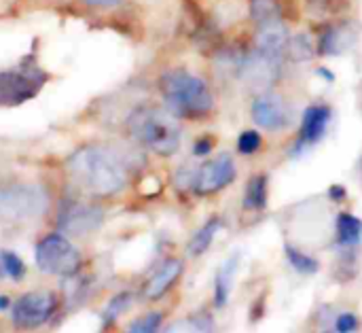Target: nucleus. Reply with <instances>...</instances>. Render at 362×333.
<instances>
[{"instance_id": "obj_1", "label": "nucleus", "mask_w": 362, "mask_h": 333, "mask_svg": "<svg viewBox=\"0 0 362 333\" xmlns=\"http://www.w3.org/2000/svg\"><path fill=\"white\" fill-rule=\"evenodd\" d=\"M132 170L134 155L117 145H85L66 162L70 181L83 193L95 198L121 193L129 183Z\"/></svg>"}, {"instance_id": "obj_2", "label": "nucleus", "mask_w": 362, "mask_h": 333, "mask_svg": "<svg viewBox=\"0 0 362 333\" xmlns=\"http://www.w3.org/2000/svg\"><path fill=\"white\" fill-rule=\"evenodd\" d=\"M127 130L140 147H146L161 157H170L180 149L182 130L170 108L140 106L129 115Z\"/></svg>"}, {"instance_id": "obj_3", "label": "nucleus", "mask_w": 362, "mask_h": 333, "mask_svg": "<svg viewBox=\"0 0 362 333\" xmlns=\"http://www.w3.org/2000/svg\"><path fill=\"white\" fill-rule=\"evenodd\" d=\"M163 100L174 115L204 117L212 111L214 98L208 83L187 70H168L159 81Z\"/></svg>"}, {"instance_id": "obj_4", "label": "nucleus", "mask_w": 362, "mask_h": 333, "mask_svg": "<svg viewBox=\"0 0 362 333\" xmlns=\"http://www.w3.org/2000/svg\"><path fill=\"white\" fill-rule=\"evenodd\" d=\"M49 208V193L40 185L15 183L0 189V217L13 221L38 219Z\"/></svg>"}, {"instance_id": "obj_5", "label": "nucleus", "mask_w": 362, "mask_h": 333, "mask_svg": "<svg viewBox=\"0 0 362 333\" xmlns=\"http://www.w3.org/2000/svg\"><path fill=\"white\" fill-rule=\"evenodd\" d=\"M78 249L62 234H49L36 244V266L51 276H74L81 270Z\"/></svg>"}, {"instance_id": "obj_6", "label": "nucleus", "mask_w": 362, "mask_h": 333, "mask_svg": "<svg viewBox=\"0 0 362 333\" xmlns=\"http://www.w3.org/2000/svg\"><path fill=\"white\" fill-rule=\"evenodd\" d=\"M47 83L45 70L34 62H21L15 68L0 72V106H17L34 98Z\"/></svg>"}, {"instance_id": "obj_7", "label": "nucleus", "mask_w": 362, "mask_h": 333, "mask_svg": "<svg viewBox=\"0 0 362 333\" xmlns=\"http://www.w3.org/2000/svg\"><path fill=\"white\" fill-rule=\"evenodd\" d=\"M57 310V298L47 291L21 295L11 310V321L19 329H36L45 325Z\"/></svg>"}, {"instance_id": "obj_8", "label": "nucleus", "mask_w": 362, "mask_h": 333, "mask_svg": "<svg viewBox=\"0 0 362 333\" xmlns=\"http://www.w3.org/2000/svg\"><path fill=\"white\" fill-rule=\"evenodd\" d=\"M104 213L100 206L81 202V200H68L62 204V210L57 215V227L68 236H89L102 225Z\"/></svg>"}, {"instance_id": "obj_9", "label": "nucleus", "mask_w": 362, "mask_h": 333, "mask_svg": "<svg viewBox=\"0 0 362 333\" xmlns=\"http://www.w3.org/2000/svg\"><path fill=\"white\" fill-rule=\"evenodd\" d=\"M238 176L235 162L229 153H221L214 159L202 164L195 172V187L193 193L197 196H212L229 187Z\"/></svg>"}, {"instance_id": "obj_10", "label": "nucleus", "mask_w": 362, "mask_h": 333, "mask_svg": "<svg viewBox=\"0 0 362 333\" xmlns=\"http://www.w3.org/2000/svg\"><path fill=\"white\" fill-rule=\"evenodd\" d=\"M280 57H274V55H267L259 49H255L252 53H248L244 60H242V81L255 89V91H265L269 89L278 74H280Z\"/></svg>"}, {"instance_id": "obj_11", "label": "nucleus", "mask_w": 362, "mask_h": 333, "mask_svg": "<svg viewBox=\"0 0 362 333\" xmlns=\"http://www.w3.org/2000/svg\"><path fill=\"white\" fill-rule=\"evenodd\" d=\"M250 115H252L255 125H259L263 130H269V132L284 130L288 125V121H291L286 102L278 94H272V91H261L255 98Z\"/></svg>"}, {"instance_id": "obj_12", "label": "nucleus", "mask_w": 362, "mask_h": 333, "mask_svg": "<svg viewBox=\"0 0 362 333\" xmlns=\"http://www.w3.org/2000/svg\"><path fill=\"white\" fill-rule=\"evenodd\" d=\"M331 121V108L327 104H312L305 108L301 119V132H299V147H312L327 134Z\"/></svg>"}, {"instance_id": "obj_13", "label": "nucleus", "mask_w": 362, "mask_h": 333, "mask_svg": "<svg viewBox=\"0 0 362 333\" xmlns=\"http://www.w3.org/2000/svg\"><path fill=\"white\" fill-rule=\"evenodd\" d=\"M288 40H291V34H288V28L282 23V19L261 23L255 34V47L274 57H282L286 53Z\"/></svg>"}, {"instance_id": "obj_14", "label": "nucleus", "mask_w": 362, "mask_h": 333, "mask_svg": "<svg viewBox=\"0 0 362 333\" xmlns=\"http://www.w3.org/2000/svg\"><path fill=\"white\" fill-rule=\"evenodd\" d=\"M182 270H185V264L180 259H165L155 270V274L146 281V285H144V298L151 300V302L161 300L176 285V281L182 276Z\"/></svg>"}, {"instance_id": "obj_15", "label": "nucleus", "mask_w": 362, "mask_h": 333, "mask_svg": "<svg viewBox=\"0 0 362 333\" xmlns=\"http://www.w3.org/2000/svg\"><path fill=\"white\" fill-rule=\"evenodd\" d=\"M240 268V255H231L229 259L223 261V266L218 268L216 276H214V306L216 308H225L233 289V278L238 274Z\"/></svg>"}, {"instance_id": "obj_16", "label": "nucleus", "mask_w": 362, "mask_h": 333, "mask_svg": "<svg viewBox=\"0 0 362 333\" xmlns=\"http://www.w3.org/2000/svg\"><path fill=\"white\" fill-rule=\"evenodd\" d=\"M267 206V174H255L248 179L244 189L242 208L250 213H261Z\"/></svg>"}, {"instance_id": "obj_17", "label": "nucleus", "mask_w": 362, "mask_h": 333, "mask_svg": "<svg viewBox=\"0 0 362 333\" xmlns=\"http://www.w3.org/2000/svg\"><path fill=\"white\" fill-rule=\"evenodd\" d=\"M223 230V219L221 217H210L197 232H195V236L189 240V247H187V251H189V255L191 257H202L210 247H212V242H214V238H216V234Z\"/></svg>"}, {"instance_id": "obj_18", "label": "nucleus", "mask_w": 362, "mask_h": 333, "mask_svg": "<svg viewBox=\"0 0 362 333\" xmlns=\"http://www.w3.org/2000/svg\"><path fill=\"white\" fill-rule=\"evenodd\" d=\"M362 240V221L352 213H341L337 217V244L341 249H354Z\"/></svg>"}, {"instance_id": "obj_19", "label": "nucleus", "mask_w": 362, "mask_h": 333, "mask_svg": "<svg viewBox=\"0 0 362 333\" xmlns=\"http://www.w3.org/2000/svg\"><path fill=\"white\" fill-rule=\"evenodd\" d=\"M348 30L346 28H339V26H333V28H327L320 36V43H318V49L322 55H337L341 51L348 49Z\"/></svg>"}, {"instance_id": "obj_20", "label": "nucleus", "mask_w": 362, "mask_h": 333, "mask_svg": "<svg viewBox=\"0 0 362 333\" xmlns=\"http://www.w3.org/2000/svg\"><path fill=\"white\" fill-rule=\"evenodd\" d=\"M284 255H286L291 268H293L295 272L303 274V276H312V274H316V272L320 270V261H318L316 257L303 253L301 249H297V247H293V244H288V242L284 244Z\"/></svg>"}, {"instance_id": "obj_21", "label": "nucleus", "mask_w": 362, "mask_h": 333, "mask_svg": "<svg viewBox=\"0 0 362 333\" xmlns=\"http://www.w3.org/2000/svg\"><path fill=\"white\" fill-rule=\"evenodd\" d=\"M250 17L261 23L278 21L280 19V4L276 0H250Z\"/></svg>"}, {"instance_id": "obj_22", "label": "nucleus", "mask_w": 362, "mask_h": 333, "mask_svg": "<svg viewBox=\"0 0 362 333\" xmlns=\"http://www.w3.org/2000/svg\"><path fill=\"white\" fill-rule=\"evenodd\" d=\"M314 53V47H312V38L308 34H297L288 40V47H286V55L293 57V62H308Z\"/></svg>"}, {"instance_id": "obj_23", "label": "nucleus", "mask_w": 362, "mask_h": 333, "mask_svg": "<svg viewBox=\"0 0 362 333\" xmlns=\"http://www.w3.org/2000/svg\"><path fill=\"white\" fill-rule=\"evenodd\" d=\"M161 323H163L161 312H146L138 317L123 333H157L161 329Z\"/></svg>"}, {"instance_id": "obj_24", "label": "nucleus", "mask_w": 362, "mask_h": 333, "mask_svg": "<svg viewBox=\"0 0 362 333\" xmlns=\"http://www.w3.org/2000/svg\"><path fill=\"white\" fill-rule=\"evenodd\" d=\"M0 266H2V270H4V274H8V276L15 278V281L23 278V274H25V264H23L21 257H19L17 253H13V251H2V253H0Z\"/></svg>"}, {"instance_id": "obj_25", "label": "nucleus", "mask_w": 362, "mask_h": 333, "mask_svg": "<svg viewBox=\"0 0 362 333\" xmlns=\"http://www.w3.org/2000/svg\"><path fill=\"white\" fill-rule=\"evenodd\" d=\"M263 145V138L257 130H244L240 136H238V151L242 155H252L261 149Z\"/></svg>"}, {"instance_id": "obj_26", "label": "nucleus", "mask_w": 362, "mask_h": 333, "mask_svg": "<svg viewBox=\"0 0 362 333\" xmlns=\"http://www.w3.org/2000/svg\"><path fill=\"white\" fill-rule=\"evenodd\" d=\"M132 306V293H119L110 300V304L106 306L104 310V321L106 323H112L121 312H125L127 308Z\"/></svg>"}, {"instance_id": "obj_27", "label": "nucleus", "mask_w": 362, "mask_h": 333, "mask_svg": "<svg viewBox=\"0 0 362 333\" xmlns=\"http://www.w3.org/2000/svg\"><path fill=\"white\" fill-rule=\"evenodd\" d=\"M361 327V319L354 312H341L335 319V332L337 333H356Z\"/></svg>"}, {"instance_id": "obj_28", "label": "nucleus", "mask_w": 362, "mask_h": 333, "mask_svg": "<svg viewBox=\"0 0 362 333\" xmlns=\"http://www.w3.org/2000/svg\"><path fill=\"white\" fill-rule=\"evenodd\" d=\"M191 323H193V329L197 333H216V323H214V317L208 315V312H197L191 317Z\"/></svg>"}, {"instance_id": "obj_29", "label": "nucleus", "mask_w": 362, "mask_h": 333, "mask_svg": "<svg viewBox=\"0 0 362 333\" xmlns=\"http://www.w3.org/2000/svg\"><path fill=\"white\" fill-rule=\"evenodd\" d=\"M195 172L197 170H189V168H182V170L176 172L174 185L178 187V191H193V187H195Z\"/></svg>"}, {"instance_id": "obj_30", "label": "nucleus", "mask_w": 362, "mask_h": 333, "mask_svg": "<svg viewBox=\"0 0 362 333\" xmlns=\"http://www.w3.org/2000/svg\"><path fill=\"white\" fill-rule=\"evenodd\" d=\"M212 151V138H199L197 142H195V147H193V155H199V157H204V155H208Z\"/></svg>"}, {"instance_id": "obj_31", "label": "nucleus", "mask_w": 362, "mask_h": 333, "mask_svg": "<svg viewBox=\"0 0 362 333\" xmlns=\"http://www.w3.org/2000/svg\"><path fill=\"white\" fill-rule=\"evenodd\" d=\"M346 196H348L346 187H341V185H333V187H329V198H331V200L341 202V200H346Z\"/></svg>"}, {"instance_id": "obj_32", "label": "nucleus", "mask_w": 362, "mask_h": 333, "mask_svg": "<svg viewBox=\"0 0 362 333\" xmlns=\"http://www.w3.org/2000/svg\"><path fill=\"white\" fill-rule=\"evenodd\" d=\"M83 2L89 6H95V9H112V6L121 4V0H83Z\"/></svg>"}, {"instance_id": "obj_33", "label": "nucleus", "mask_w": 362, "mask_h": 333, "mask_svg": "<svg viewBox=\"0 0 362 333\" xmlns=\"http://www.w3.org/2000/svg\"><path fill=\"white\" fill-rule=\"evenodd\" d=\"M4 306H6V298L2 295V298H0V308H4Z\"/></svg>"}, {"instance_id": "obj_34", "label": "nucleus", "mask_w": 362, "mask_h": 333, "mask_svg": "<svg viewBox=\"0 0 362 333\" xmlns=\"http://www.w3.org/2000/svg\"><path fill=\"white\" fill-rule=\"evenodd\" d=\"M2 274H4V270H2V266H0V276H2Z\"/></svg>"}, {"instance_id": "obj_35", "label": "nucleus", "mask_w": 362, "mask_h": 333, "mask_svg": "<svg viewBox=\"0 0 362 333\" xmlns=\"http://www.w3.org/2000/svg\"><path fill=\"white\" fill-rule=\"evenodd\" d=\"M322 333H333V332H322Z\"/></svg>"}]
</instances>
